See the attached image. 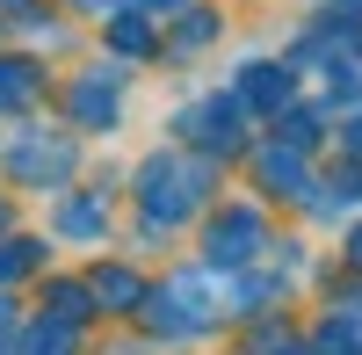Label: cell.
<instances>
[{
    "instance_id": "cell-1",
    "label": "cell",
    "mask_w": 362,
    "mask_h": 355,
    "mask_svg": "<svg viewBox=\"0 0 362 355\" xmlns=\"http://www.w3.org/2000/svg\"><path fill=\"white\" fill-rule=\"evenodd\" d=\"M189 131L203 138V145H232L239 131H232V109L225 102H203V109H189Z\"/></svg>"
},
{
    "instance_id": "cell-2",
    "label": "cell",
    "mask_w": 362,
    "mask_h": 355,
    "mask_svg": "<svg viewBox=\"0 0 362 355\" xmlns=\"http://www.w3.org/2000/svg\"><path fill=\"white\" fill-rule=\"evenodd\" d=\"M247 95H254V102H276V95H290V73L276 80V66H254V80H247Z\"/></svg>"
},
{
    "instance_id": "cell-3",
    "label": "cell",
    "mask_w": 362,
    "mask_h": 355,
    "mask_svg": "<svg viewBox=\"0 0 362 355\" xmlns=\"http://www.w3.org/2000/svg\"><path fill=\"white\" fill-rule=\"evenodd\" d=\"M326 355H362V327H355V319H348V327H341V319L326 327Z\"/></svg>"
},
{
    "instance_id": "cell-4",
    "label": "cell",
    "mask_w": 362,
    "mask_h": 355,
    "mask_svg": "<svg viewBox=\"0 0 362 355\" xmlns=\"http://www.w3.org/2000/svg\"><path fill=\"white\" fill-rule=\"evenodd\" d=\"M355 254H362V240H355Z\"/></svg>"
}]
</instances>
